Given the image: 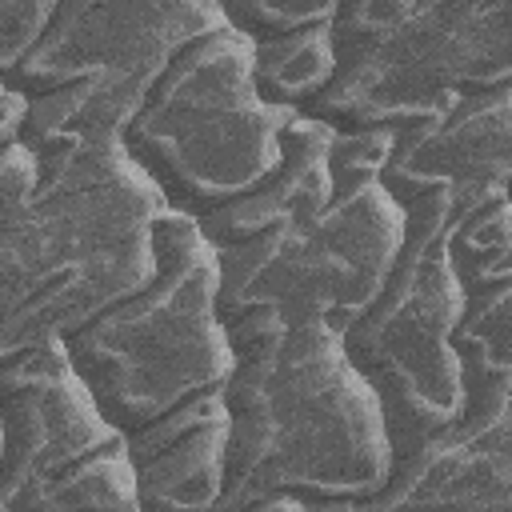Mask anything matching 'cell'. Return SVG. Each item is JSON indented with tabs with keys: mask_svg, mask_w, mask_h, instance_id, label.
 I'll list each match as a JSON object with an SVG mask.
<instances>
[{
	"mask_svg": "<svg viewBox=\"0 0 512 512\" xmlns=\"http://www.w3.org/2000/svg\"><path fill=\"white\" fill-rule=\"evenodd\" d=\"M336 4L340 0H220V8L232 16V24L256 40L296 32L308 24H324V20H332Z\"/></svg>",
	"mask_w": 512,
	"mask_h": 512,
	"instance_id": "9a60e30c",
	"label": "cell"
},
{
	"mask_svg": "<svg viewBox=\"0 0 512 512\" xmlns=\"http://www.w3.org/2000/svg\"><path fill=\"white\" fill-rule=\"evenodd\" d=\"M396 128H340L332 140L336 192L220 252L224 324L268 312L284 324L328 320L348 328L380 296L408 232V212L384 184Z\"/></svg>",
	"mask_w": 512,
	"mask_h": 512,
	"instance_id": "3957f363",
	"label": "cell"
},
{
	"mask_svg": "<svg viewBox=\"0 0 512 512\" xmlns=\"http://www.w3.org/2000/svg\"><path fill=\"white\" fill-rule=\"evenodd\" d=\"M508 200H512V188H508Z\"/></svg>",
	"mask_w": 512,
	"mask_h": 512,
	"instance_id": "ac0fdd59",
	"label": "cell"
},
{
	"mask_svg": "<svg viewBox=\"0 0 512 512\" xmlns=\"http://www.w3.org/2000/svg\"><path fill=\"white\" fill-rule=\"evenodd\" d=\"M140 508L128 436L104 416L64 336L0 352V512Z\"/></svg>",
	"mask_w": 512,
	"mask_h": 512,
	"instance_id": "8992f818",
	"label": "cell"
},
{
	"mask_svg": "<svg viewBox=\"0 0 512 512\" xmlns=\"http://www.w3.org/2000/svg\"><path fill=\"white\" fill-rule=\"evenodd\" d=\"M160 180L120 132L0 144V352L72 336L160 272Z\"/></svg>",
	"mask_w": 512,
	"mask_h": 512,
	"instance_id": "6da1fadb",
	"label": "cell"
},
{
	"mask_svg": "<svg viewBox=\"0 0 512 512\" xmlns=\"http://www.w3.org/2000/svg\"><path fill=\"white\" fill-rule=\"evenodd\" d=\"M452 260L464 284V316L456 324V352L464 364V412L456 424L476 428V424H492L512 400V200H508V188H488L484 196L456 208Z\"/></svg>",
	"mask_w": 512,
	"mask_h": 512,
	"instance_id": "9c48e42d",
	"label": "cell"
},
{
	"mask_svg": "<svg viewBox=\"0 0 512 512\" xmlns=\"http://www.w3.org/2000/svg\"><path fill=\"white\" fill-rule=\"evenodd\" d=\"M300 108L272 104L256 84V36L236 24L184 44L120 132L160 180L172 208L208 216L260 184L284 152Z\"/></svg>",
	"mask_w": 512,
	"mask_h": 512,
	"instance_id": "5b68a950",
	"label": "cell"
},
{
	"mask_svg": "<svg viewBox=\"0 0 512 512\" xmlns=\"http://www.w3.org/2000/svg\"><path fill=\"white\" fill-rule=\"evenodd\" d=\"M156 248V280L64 340L76 372L124 436L204 392H220L236 368L220 312L216 244L196 216L172 208L156 224Z\"/></svg>",
	"mask_w": 512,
	"mask_h": 512,
	"instance_id": "277c9868",
	"label": "cell"
},
{
	"mask_svg": "<svg viewBox=\"0 0 512 512\" xmlns=\"http://www.w3.org/2000/svg\"><path fill=\"white\" fill-rule=\"evenodd\" d=\"M512 80V0H412L308 104L336 128H408L460 92Z\"/></svg>",
	"mask_w": 512,
	"mask_h": 512,
	"instance_id": "ba28073f",
	"label": "cell"
},
{
	"mask_svg": "<svg viewBox=\"0 0 512 512\" xmlns=\"http://www.w3.org/2000/svg\"><path fill=\"white\" fill-rule=\"evenodd\" d=\"M0 100H4L0 144H8V140H20V132H24V124H28V112H32V96H28L20 84H12V80L0 76Z\"/></svg>",
	"mask_w": 512,
	"mask_h": 512,
	"instance_id": "e0dca14e",
	"label": "cell"
},
{
	"mask_svg": "<svg viewBox=\"0 0 512 512\" xmlns=\"http://www.w3.org/2000/svg\"><path fill=\"white\" fill-rule=\"evenodd\" d=\"M224 384L220 512H364L392 476L380 392L328 320L244 336Z\"/></svg>",
	"mask_w": 512,
	"mask_h": 512,
	"instance_id": "7a4b0ae2",
	"label": "cell"
},
{
	"mask_svg": "<svg viewBox=\"0 0 512 512\" xmlns=\"http://www.w3.org/2000/svg\"><path fill=\"white\" fill-rule=\"evenodd\" d=\"M408 232L380 296L344 328V348L384 400L392 432H436L464 412V364L456 324L464 284L452 260L448 196L404 204Z\"/></svg>",
	"mask_w": 512,
	"mask_h": 512,
	"instance_id": "52a82bcc",
	"label": "cell"
},
{
	"mask_svg": "<svg viewBox=\"0 0 512 512\" xmlns=\"http://www.w3.org/2000/svg\"><path fill=\"white\" fill-rule=\"evenodd\" d=\"M140 508H216L228 452V400L204 392L184 408L128 432Z\"/></svg>",
	"mask_w": 512,
	"mask_h": 512,
	"instance_id": "7c38bea8",
	"label": "cell"
},
{
	"mask_svg": "<svg viewBox=\"0 0 512 512\" xmlns=\"http://www.w3.org/2000/svg\"><path fill=\"white\" fill-rule=\"evenodd\" d=\"M336 124L320 120L312 112H300L288 128H284V152L280 164L252 184L244 196L228 200L224 208L196 216L204 236L216 248L228 244H244L256 232H264L268 224H276L280 216H288L300 204L312 200H328L336 192V168H332V140H336Z\"/></svg>",
	"mask_w": 512,
	"mask_h": 512,
	"instance_id": "4fadbf2b",
	"label": "cell"
},
{
	"mask_svg": "<svg viewBox=\"0 0 512 512\" xmlns=\"http://www.w3.org/2000/svg\"><path fill=\"white\" fill-rule=\"evenodd\" d=\"M412 504L512 508V400L492 424L392 432V476L364 512Z\"/></svg>",
	"mask_w": 512,
	"mask_h": 512,
	"instance_id": "8fae6325",
	"label": "cell"
},
{
	"mask_svg": "<svg viewBox=\"0 0 512 512\" xmlns=\"http://www.w3.org/2000/svg\"><path fill=\"white\" fill-rule=\"evenodd\" d=\"M336 68L340 60L332 40V20L256 40V84L272 104L308 112V104L332 84Z\"/></svg>",
	"mask_w": 512,
	"mask_h": 512,
	"instance_id": "5bb4252c",
	"label": "cell"
},
{
	"mask_svg": "<svg viewBox=\"0 0 512 512\" xmlns=\"http://www.w3.org/2000/svg\"><path fill=\"white\" fill-rule=\"evenodd\" d=\"M384 184L400 204L440 192L452 208L512 188V80L460 92L444 112L400 128Z\"/></svg>",
	"mask_w": 512,
	"mask_h": 512,
	"instance_id": "30bf717a",
	"label": "cell"
},
{
	"mask_svg": "<svg viewBox=\"0 0 512 512\" xmlns=\"http://www.w3.org/2000/svg\"><path fill=\"white\" fill-rule=\"evenodd\" d=\"M56 12L60 0H0V76L36 48Z\"/></svg>",
	"mask_w": 512,
	"mask_h": 512,
	"instance_id": "2e32d148",
	"label": "cell"
}]
</instances>
